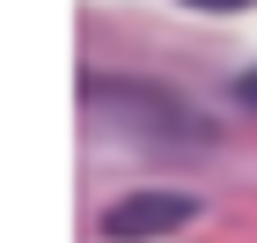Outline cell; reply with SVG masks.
<instances>
[{
	"instance_id": "3957f363",
	"label": "cell",
	"mask_w": 257,
	"mask_h": 243,
	"mask_svg": "<svg viewBox=\"0 0 257 243\" xmlns=\"http://www.w3.org/2000/svg\"><path fill=\"white\" fill-rule=\"evenodd\" d=\"M235 103H242V111H257V66H250V74H235Z\"/></svg>"
},
{
	"instance_id": "277c9868",
	"label": "cell",
	"mask_w": 257,
	"mask_h": 243,
	"mask_svg": "<svg viewBox=\"0 0 257 243\" xmlns=\"http://www.w3.org/2000/svg\"><path fill=\"white\" fill-rule=\"evenodd\" d=\"M184 8H213V15H235V8H257V0H184Z\"/></svg>"
},
{
	"instance_id": "6da1fadb",
	"label": "cell",
	"mask_w": 257,
	"mask_h": 243,
	"mask_svg": "<svg viewBox=\"0 0 257 243\" xmlns=\"http://www.w3.org/2000/svg\"><path fill=\"white\" fill-rule=\"evenodd\" d=\"M81 96L88 103H125L140 125H155V133H177V140H198V133H213L206 118H191L169 89H140V81H110V74H96V81H81Z\"/></svg>"
},
{
	"instance_id": "7a4b0ae2",
	"label": "cell",
	"mask_w": 257,
	"mask_h": 243,
	"mask_svg": "<svg viewBox=\"0 0 257 243\" xmlns=\"http://www.w3.org/2000/svg\"><path fill=\"white\" fill-rule=\"evenodd\" d=\"M198 221V199L191 192H133L103 214V236L110 243H147V236H169V228Z\"/></svg>"
}]
</instances>
